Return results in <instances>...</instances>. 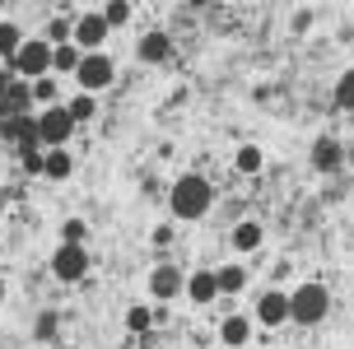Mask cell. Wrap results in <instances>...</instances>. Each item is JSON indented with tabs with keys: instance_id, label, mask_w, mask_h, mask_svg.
<instances>
[{
	"instance_id": "1",
	"label": "cell",
	"mask_w": 354,
	"mask_h": 349,
	"mask_svg": "<svg viewBox=\"0 0 354 349\" xmlns=\"http://www.w3.org/2000/svg\"><path fill=\"white\" fill-rule=\"evenodd\" d=\"M173 209L177 219H201L210 209V182L205 177H182L173 187Z\"/></svg>"
},
{
	"instance_id": "2",
	"label": "cell",
	"mask_w": 354,
	"mask_h": 349,
	"mask_svg": "<svg viewBox=\"0 0 354 349\" xmlns=\"http://www.w3.org/2000/svg\"><path fill=\"white\" fill-rule=\"evenodd\" d=\"M326 308H331V294H326L322 284H303V289H294V298H289V317H294V321H303V326L322 321V317H326Z\"/></svg>"
},
{
	"instance_id": "3",
	"label": "cell",
	"mask_w": 354,
	"mask_h": 349,
	"mask_svg": "<svg viewBox=\"0 0 354 349\" xmlns=\"http://www.w3.org/2000/svg\"><path fill=\"white\" fill-rule=\"evenodd\" d=\"M15 66L24 70V75H47L52 70V42H19V52H15Z\"/></svg>"
},
{
	"instance_id": "4",
	"label": "cell",
	"mask_w": 354,
	"mask_h": 349,
	"mask_svg": "<svg viewBox=\"0 0 354 349\" xmlns=\"http://www.w3.org/2000/svg\"><path fill=\"white\" fill-rule=\"evenodd\" d=\"M75 75H80V84H84V88H107V84H112V61H107L103 52H88Z\"/></svg>"
},
{
	"instance_id": "5",
	"label": "cell",
	"mask_w": 354,
	"mask_h": 349,
	"mask_svg": "<svg viewBox=\"0 0 354 349\" xmlns=\"http://www.w3.org/2000/svg\"><path fill=\"white\" fill-rule=\"evenodd\" d=\"M75 131V117H71V107H52L42 122H37V135L47 140V144H66V135Z\"/></svg>"
},
{
	"instance_id": "6",
	"label": "cell",
	"mask_w": 354,
	"mask_h": 349,
	"mask_svg": "<svg viewBox=\"0 0 354 349\" xmlns=\"http://www.w3.org/2000/svg\"><path fill=\"white\" fill-rule=\"evenodd\" d=\"M56 279H80L88 270V256L80 252V243H61V252H56V261H52Z\"/></svg>"
},
{
	"instance_id": "7",
	"label": "cell",
	"mask_w": 354,
	"mask_h": 349,
	"mask_svg": "<svg viewBox=\"0 0 354 349\" xmlns=\"http://www.w3.org/2000/svg\"><path fill=\"white\" fill-rule=\"evenodd\" d=\"M107 28H112V23H107L103 15H84V19H80V28H75V37H80V47H88V52H93V47H103Z\"/></svg>"
},
{
	"instance_id": "8",
	"label": "cell",
	"mask_w": 354,
	"mask_h": 349,
	"mask_svg": "<svg viewBox=\"0 0 354 349\" xmlns=\"http://www.w3.org/2000/svg\"><path fill=\"white\" fill-rule=\"evenodd\" d=\"M284 317H289V298L284 294H266L261 303H257V321H261V326H280Z\"/></svg>"
},
{
	"instance_id": "9",
	"label": "cell",
	"mask_w": 354,
	"mask_h": 349,
	"mask_svg": "<svg viewBox=\"0 0 354 349\" xmlns=\"http://www.w3.org/2000/svg\"><path fill=\"white\" fill-rule=\"evenodd\" d=\"M187 294H192L196 303H210V298L219 294V275H214V270H201V275H192V279H187Z\"/></svg>"
},
{
	"instance_id": "10",
	"label": "cell",
	"mask_w": 354,
	"mask_h": 349,
	"mask_svg": "<svg viewBox=\"0 0 354 349\" xmlns=\"http://www.w3.org/2000/svg\"><path fill=\"white\" fill-rule=\"evenodd\" d=\"M149 289H154L159 298H173L177 289H182V275H177L173 265H159V270H154V279H149Z\"/></svg>"
},
{
	"instance_id": "11",
	"label": "cell",
	"mask_w": 354,
	"mask_h": 349,
	"mask_svg": "<svg viewBox=\"0 0 354 349\" xmlns=\"http://www.w3.org/2000/svg\"><path fill=\"white\" fill-rule=\"evenodd\" d=\"M219 335H224V345H233V349H238V345H248V335H252V321H248V317H229V321H224V331H219Z\"/></svg>"
},
{
	"instance_id": "12",
	"label": "cell",
	"mask_w": 354,
	"mask_h": 349,
	"mask_svg": "<svg viewBox=\"0 0 354 349\" xmlns=\"http://www.w3.org/2000/svg\"><path fill=\"white\" fill-rule=\"evenodd\" d=\"M168 56V37L163 33H145L140 37V61H163Z\"/></svg>"
},
{
	"instance_id": "13",
	"label": "cell",
	"mask_w": 354,
	"mask_h": 349,
	"mask_svg": "<svg viewBox=\"0 0 354 349\" xmlns=\"http://www.w3.org/2000/svg\"><path fill=\"white\" fill-rule=\"evenodd\" d=\"M42 173H47V177H66V173H71V154H66L61 144H52V154L42 158Z\"/></svg>"
},
{
	"instance_id": "14",
	"label": "cell",
	"mask_w": 354,
	"mask_h": 349,
	"mask_svg": "<svg viewBox=\"0 0 354 349\" xmlns=\"http://www.w3.org/2000/svg\"><path fill=\"white\" fill-rule=\"evenodd\" d=\"M233 247H238V252L261 247V224H238V228H233Z\"/></svg>"
},
{
	"instance_id": "15",
	"label": "cell",
	"mask_w": 354,
	"mask_h": 349,
	"mask_svg": "<svg viewBox=\"0 0 354 349\" xmlns=\"http://www.w3.org/2000/svg\"><path fill=\"white\" fill-rule=\"evenodd\" d=\"M80 61H84V56L75 52L71 42H56V47H52V66L56 70H80Z\"/></svg>"
},
{
	"instance_id": "16",
	"label": "cell",
	"mask_w": 354,
	"mask_h": 349,
	"mask_svg": "<svg viewBox=\"0 0 354 349\" xmlns=\"http://www.w3.org/2000/svg\"><path fill=\"white\" fill-rule=\"evenodd\" d=\"M243 284H248V275H243L238 265H224V270H219V294H238Z\"/></svg>"
},
{
	"instance_id": "17",
	"label": "cell",
	"mask_w": 354,
	"mask_h": 349,
	"mask_svg": "<svg viewBox=\"0 0 354 349\" xmlns=\"http://www.w3.org/2000/svg\"><path fill=\"white\" fill-rule=\"evenodd\" d=\"M238 173H261V149H257V144L238 149Z\"/></svg>"
},
{
	"instance_id": "18",
	"label": "cell",
	"mask_w": 354,
	"mask_h": 349,
	"mask_svg": "<svg viewBox=\"0 0 354 349\" xmlns=\"http://www.w3.org/2000/svg\"><path fill=\"white\" fill-rule=\"evenodd\" d=\"M19 52V28L15 23H0V56H15Z\"/></svg>"
},
{
	"instance_id": "19",
	"label": "cell",
	"mask_w": 354,
	"mask_h": 349,
	"mask_svg": "<svg viewBox=\"0 0 354 349\" xmlns=\"http://www.w3.org/2000/svg\"><path fill=\"white\" fill-rule=\"evenodd\" d=\"M336 103L354 112V70H350V75H340V84H336Z\"/></svg>"
},
{
	"instance_id": "20",
	"label": "cell",
	"mask_w": 354,
	"mask_h": 349,
	"mask_svg": "<svg viewBox=\"0 0 354 349\" xmlns=\"http://www.w3.org/2000/svg\"><path fill=\"white\" fill-rule=\"evenodd\" d=\"M336 163H340V149L331 144V140H322L317 144V168H336Z\"/></svg>"
},
{
	"instance_id": "21",
	"label": "cell",
	"mask_w": 354,
	"mask_h": 349,
	"mask_svg": "<svg viewBox=\"0 0 354 349\" xmlns=\"http://www.w3.org/2000/svg\"><path fill=\"white\" fill-rule=\"evenodd\" d=\"M103 19L117 28V23H126V19H131V5H126V0H112V5L103 10Z\"/></svg>"
},
{
	"instance_id": "22",
	"label": "cell",
	"mask_w": 354,
	"mask_h": 349,
	"mask_svg": "<svg viewBox=\"0 0 354 349\" xmlns=\"http://www.w3.org/2000/svg\"><path fill=\"white\" fill-rule=\"evenodd\" d=\"M126 326H131V331H145V326H149V312H145V308H131V312H126Z\"/></svg>"
},
{
	"instance_id": "23",
	"label": "cell",
	"mask_w": 354,
	"mask_h": 349,
	"mask_svg": "<svg viewBox=\"0 0 354 349\" xmlns=\"http://www.w3.org/2000/svg\"><path fill=\"white\" fill-rule=\"evenodd\" d=\"M71 117H75V122L93 117V98H75V103H71Z\"/></svg>"
},
{
	"instance_id": "24",
	"label": "cell",
	"mask_w": 354,
	"mask_h": 349,
	"mask_svg": "<svg viewBox=\"0 0 354 349\" xmlns=\"http://www.w3.org/2000/svg\"><path fill=\"white\" fill-rule=\"evenodd\" d=\"M33 93H37V98H42V103H52V98H56V84H52V79H42V75H37Z\"/></svg>"
},
{
	"instance_id": "25",
	"label": "cell",
	"mask_w": 354,
	"mask_h": 349,
	"mask_svg": "<svg viewBox=\"0 0 354 349\" xmlns=\"http://www.w3.org/2000/svg\"><path fill=\"white\" fill-rule=\"evenodd\" d=\"M66 33H71V28H66V19H52V28H47V37H52V42H66Z\"/></svg>"
},
{
	"instance_id": "26",
	"label": "cell",
	"mask_w": 354,
	"mask_h": 349,
	"mask_svg": "<svg viewBox=\"0 0 354 349\" xmlns=\"http://www.w3.org/2000/svg\"><path fill=\"white\" fill-rule=\"evenodd\" d=\"M61 238H66V243H80V238H84V224H80V219H71V224H66V233H61Z\"/></svg>"
},
{
	"instance_id": "27",
	"label": "cell",
	"mask_w": 354,
	"mask_h": 349,
	"mask_svg": "<svg viewBox=\"0 0 354 349\" xmlns=\"http://www.w3.org/2000/svg\"><path fill=\"white\" fill-rule=\"evenodd\" d=\"M0 298H5V284H0Z\"/></svg>"
}]
</instances>
